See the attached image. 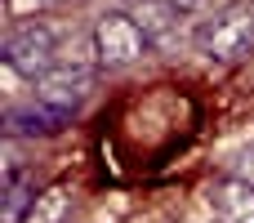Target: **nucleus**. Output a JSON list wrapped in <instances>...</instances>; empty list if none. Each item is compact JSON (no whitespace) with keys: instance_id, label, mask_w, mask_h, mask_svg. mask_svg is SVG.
Wrapping results in <instances>:
<instances>
[{"instance_id":"7ed1b4c3","label":"nucleus","mask_w":254,"mask_h":223,"mask_svg":"<svg viewBox=\"0 0 254 223\" xmlns=\"http://www.w3.org/2000/svg\"><path fill=\"white\" fill-rule=\"evenodd\" d=\"M89 36H94V58H98L103 72L134 67V63H143V54L152 49L129 9H103V13L94 18V31H89Z\"/></svg>"},{"instance_id":"1a4fd4ad","label":"nucleus","mask_w":254,"mask_h":223,"mask_svg":"<svg viewBox=\"0 0 254 223\" xmlns=\"http://www.w3.org/2000/svg\"><path fill=\"white\" fill-rule=\"evenodd\" d=\"M36 183L27 179V174H18V170H9V179H4V223H27L31 215V206H36Z\"/></svg>"},{"instance_id":"f257e3e1","label":"nucleus","mask_w":254,"mask_h":223,"mask_svg":"<svg viewBox=\"0 0 254 223\" xmlns=\"http://www.w3.org/2000/svg\"><path fill=\"white\" fill-rule=\"evenodd\" d=\"M4 63H9V72H18V76H27L36 85L45 72H54L63 63V31L49 27V22H18V27H9Z\"/></svg>"},{"instance_id":"9d476101","label":"nucleus","mask_w":254,"mask_h":223,"mask_svg":"<svg viewBox=\"0 0 254 223\" xmlns=\"http://www.w3.org/2000/svg\"><path fill=\"white\" fill-rule=\"evenodd\" d=\"M223 174H228V179H241V183H250V188H254V143H241L237 152H228Z\"/></svg>"},{"instance_id":"0eeeda50","label":"nucleus","mask_w":254,"mask_h":223,"mask_svg":"<svg viewBox=\"0 0 254 223\" xmlns=\"http://www.w3.org/2000/svg\"><path fill=\"white\" fill-rule=\"evenodd\" d=\"M129 13H134V22L143 27L147 45H156V49H170V45H174L179 22H183V13L174 9V0H134Z\"/></svg>"},{"instance_id":"9b49d317","label":"nucleus","mask_w":254,"mask_h":223,"mask_svg":"<svg viewBox=\"0 0 254 223\" xmlns=\"http://www.w3.org/2000/svg\"><path fill=\"white\" fill-rule=\"evenodd\" d=\"M54 4H63V0H4V9H9L13 22H18V18H40V13H49Z\"/></svg>"},{"instance_id":"f03ea898","label":"nucleus","mask_w":254,"mask_h":223,"mask_svg":"<svg viewBox=\"0 0 254 223\" xmlns=\"http://www.w3.org/2000/svg\"><path fill=\"white\" fill-rule=\"evenodd\" d=\"M196 49L214 63H246L254 54V4H228L196 31Z\"/></svg>"},{"instance_id":"f8f14e48","label":"nucleus","mask_w":254,"mask_h":223,"mask_svg":"<svg viewBox=\"0 0 254 223\" xmlns=\"http://www.w3.org/2000/svg\"><path fill=\"white\" fill-rule=\"evenodd\" d=\"M201 4H205V0H174V9H179V13H192V9H201Z\"/></svg>"},{"instance_id":"423d86ee","label":"nucleus","mask_w":254,"mask_h":223,"mask_svg":"<svg viewBox=\"0 0 254 223\" xmlns=\"http://www.w3.org/2000/svg\"><path fill=\"white\" fill-rule=\"evenodd\" d=\"M67 121H71L67 112H54V107L27 98V103H13L4 112V134L9 139H54Z\"/></svg>"},{"instance_id":"39448f33","label":"nucleus","mask_w":254,"mask_h":223,"mask_svg":"<svg viewBox=\"0 0 254 223\" xmlns=\"http://www.w3.org/2000/svg\"><path fill=\"white\" fill-rule=\"evenodd\" d=\"M205 210L210 223H254V188L223 174L205 188Z\"/></svg>"},{"instance_id":"6e6552de","label":"nucleus","mask_w":254,"mask_h":223,"mask_svg":"<svg viewBox=\"0 0 254 223\" xmlns=\"http://www.w3.org/2000/svg\"><path fill=\"white\" fill-rule=\"evenodd\" d=\"M71 206H76L71 188H67V183H54V188H45V192L36 197L27 223H71Z\"/></svg>"},{"instance_id":"20e7f679","label":"nucleus","mask_w":254,"mask_h":223,"mask_svg":"<svg viewBox=\"0 0 254 223\" xmlns=\"http://www.w3.org/2000/svg\"><path fill=\"white\" fill-rule=\"evenodd\" d=\"M94 85H98L94 63H58L54 72H45V76L31 85V98L45 103V107H54V112H67V116H71V112L94 94Z\"/></svg>"}]
</instances>
